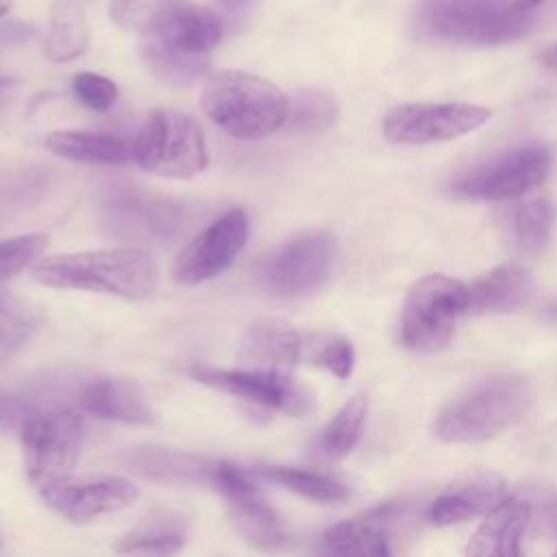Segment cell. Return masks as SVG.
<instances>
[{
  "label": "cell",
  "instance_id": "obj_1",
  "mask_svg": "<svg viewBox=\"0 0 557 557\" xmlns=\"http://www.w3.org/2000/svg\"><path fill=\"white\" fill-rule=\"evenodd\" d=\"M30 278L54 289L144 300L159 285V268L146 250L124 246L39 259L30 265Z\"/></svg>",
  "mask_w": 557,
  "mask_h": 557
},
{
  "label": "cell",
  "instance_id": "obj_2",
  "mask_svg": "<svg viewBox=\"0 0 557 557\" xmlns=\"http://www.w3.org/2000/svg\"><path fill=\"white\" fill-rule=\"evenodd\" d=\"M200 107L226 135L246 141L276 133L289 115V100L281 87L244 70L209 74L200 91Z\"/></svg>",
  "mask_w": 557,
  "mask_h": 557
},
{
  "label": "cell",
  "instance_id": "obj_3",
  "mask_svg": "<svg viewBox=\"0 0 557 557\" xmlns=\"http://www.w3.org/2000/svg\"><path fill=\"white\" fill-rule=\"evenodd\" d=\"M416 28L437 41L500 46L522 39L533 17L513 0H418Z\"/></svg>",
  "mask_w": 557,
  "mask_h": 557
},
{
  "label": "cell",
  "instance_id": "obj_4",
  "mask_svg": "<svg viewBox=\"0 0 557 557\" xmlns=\"http://www.w3.org/2000/svg\"><path fill=\"white\" fill-rule=\"evenodd\" d=\"M109 15L146 41L187 52L213 50L224 33L222 17L194 0H111Z\"/></svg>",
  "mask_w": 557,
  "mask_h": 557
},
{
  "label": "cell",
  "instance_id": "obj_5",
  "mask_svg": "<svg viewBox=\"0 0 557 557\" xmlns=\"http://www.w3.org/2000/svg\"><path fill=\"white\" fill-rule=\"evenodd\" d=\"M531 403V387L520 376H492L453 400L435 424L446 442H483L513 424Z\"/></svg>",
  "mask_w": 557,
  "mask_h": 557
},
{
  "label": "cell",
  "instance_id": "obj_6",
  "mask_svg": "<svg viewBox=\"0 0 557 557\" xmlns=\"http://www.w3.org/2000/svg\"><path fill=\"white\" fill-rule=\"evenodd\" d=\"M135 163L157 176L191 178L209 165L200 124L181 111L157 109L133 139Z\"/></svg>",
  "mask_w": 557,
  "mask_h": 557
},
{
  "label": "cell",
  "instance_id": "obj_7",
  "mask_svg": "<svg viewBox=\"0 0 557 557\" xmlns=\"http://www.w3.org/2000/svg\"><path fill=\"white\" fill-rule=\"evenodd\" d=\"M468 311V287L446 274L422 276L403 307V342L413 350H440Z\"/></svg>",
  "mask_w": 557,
  "mask_h": 557
},
{
  "label": "cell",
  "instance_id": "obj_8",
  "mask_svg": "<svg viewBox=\"0 0 557 557\" xmlns=\"http://www.w3.org/2000/svg\"><path fill=\"white\" fill-rule=\"evenodd\" d=\"M337 244L326 231H307L287 239L259 268L261 287L281 298L315 292L329 276Z\"/></svg>",
  "mask_w": 557,
  "mask_h": 557
},
{
  "label": "cell",
  "instance_id": "obj_9",
  "mask_svg": "<svg viewBox=\"0 0 557 557\" xmlns=\"http://www.w3.org/2000/svg\"><path fill=\"white\" fill-rule=\"evenodd\" d=\"M85 437L83 416L72 409L37 413L24 420L22 450L35 485L70 474L76 466Z\"/></svg>",
  "mask_w": 557,
  "mask_h": 557
},
{
  "label": "cell",
  "instance_id": "obj_10",
  "mask_svg": "<svg viewBox=\"0 0 557 557\" xmlns=\"http://www.w3.org/2000/svg\"><path fill=\"white\" fill-rule=\"evenodd\" d=\"M189 374L209 387L226 392L231 396L244 398L248 403L274 409L287 416H307L313 407V396L302 387L287 370L250 366V368H213L194 366Z\"/></svg>",
  "mask_w": 557,
  "mask_h": 557
},
{
  "label": "cell",
  "instance_id": "obj_11",
  "mask_svg": "<svg viewBox=\"0 0 557 557\" xmlns=\"http://www.w3.org/2000/svg\"><path fill=\"white\" fill-rule=\"evenodd\" d=\"M548 170L550 152L544 146H520L468 170L450 189L461 198L505 200L537 187Z\"/></svg>",
  "mask_w": 557,
  "mask_h": 557
},
{
  "label": "cell",
  "instance_id": "obj_12",
  "mask_svg": "<svg viewBox=\"0 0 557 557\" xmlns=\"http://www.w3.org/2000/svg\"><path fill=\"white\" fill-rule=\"evenodd\" d=\"M211 485L222 494L242 537L257 548H276L287 542V531L246 470L228 461H215Z\"/></svg>",
  "mask_w": 557,
  "mask_h": 557
},
{
  "label": "cell",
  "instance_id": "obj_13",
  "mask_svg": "<svg viewBox=\"0 0 557 557\" xmlns=\"http://www.w3.org/2000/svg\"><path fill=\"white\" fill-rule=\"evenodd\" d=\"M490 120V111L466 102H418L387 111L383 133L394 144H433L466 135Z\"/></svg>",
  "mask_w": 557,
  "mask_h": 557
},
{
  "label": "cell",
  "instance_id": "obj_14",
  "mask_svg": "<svg viewBox=\"0 0 557 557\" xmlns=\"http://www.w3.org/2000/svg\"><path fill=\"white\" fill-rule=\"evenodd\" d=\"M248 239V215L242 209H231L200 231L178 252L172 276L183 285H200L222 274Z\"/></svg>",
  "mask_w": 557,
  "mask_h": 557
},
{
  "label": "cell",
  "instance_id": "obj_15",
  "mask_svg": "<svg viewBox=\"0 0 557 557\" xmlns=\"http://www.w3.org/2000/svg\"><path fill=\"white\" fill-rule=\"evenodd\" d=\"M50 509L72 522H89L98 516L120 511L139 496L137 485L126 476L72 479L70 474L37 485Z\"/></svg>",
  "mask_w": 557,
  "mask_h": 557
},
{
  "label": "cell",
  "instance_id": "obj_16",
  "mask_svg": "<svg viewBox=\"0 0 557 557\" xmlns=\"http://www.w3.org/2000/svg\"><path fill=\"white\" fill-rule=\"evenodd\" d=\"M107 202V213L111 215V228L124 235H141L148 239H168L176 235L178 209L170 200L152 198L150 194H135V189H115Z\"/></svg>",
  "mask_w": 557,
  "mask_h": 557
},
{
  "label": "cell",
  "instance_id": "obj_17",
  "mask_svg": "<svg viewBox=\"0 0 557 557\" xmlns=\"http://www.w3.org/2000/svg\"><path fill=\"white\" fill-rule=\"evenodd\" d=\"M83 411L94 418L124 422V424H152V409L137 383L122 376H100L87 383L78 398Z\"/></svg>",
  "mask_w": 557,
  "mask_h": 557
},
{
  "label": "cell",
  "instance_id": "obj_18",
  "mask_svg": "<svg viewBox=\"0 0 557 557\" xmlns=\"http://www.w3.org/2000/svg\"><path fill=\"white\" fill-rule=\"evenodd\" d=\"M311 333H302L287 322L259 320L248 326L242 339V357L252 366L289 370L307 361Z\"/></svg>",
  "mask_w": 557,
  "mask_h": 557
},
{
  "label": "cell",
  "instance_id": "obj_19",
  "mask_svg": "<svg viewBox=\"0 0 557 557\" xmlns=\"http://www.w3.org/2000/svg\"><path fill=\"white\" fill-rule=\"evenodd\" d=\"M531 507L520 498H505L494 505L487 518L470 537L466 553L472 557H516L529 524Z\"/></svg>",
  "mask_w": 557,
  "mask_h": 557
},
{
  "label": "cell",
  "instance_id": "obj_20",
  "mask_svg": "<svg viewBox=\"0 0 557 557\" xmlns=\"http://www.w3.org/2000/svg\"><path fill=\"white\" fill-rule=\"evenodd\" d=\"M46 148L67 161L128 165L133 159V141L111 133L94 131H54L46 137Z\"/></svg>",
  "mask_w": 557,
  "mask_h": 557
},
{
  "label": "cell",
  "instance_id": "obj_21",
  "mask_svg": "<svg viewBox=\"0 0 557 557\" xmlns=\"http://www.w3.org/2000/svg\"><path fill=\"white\" fill-rule=\"evenodd\" d=\"M128 466L146 479L161 483H209L215 461L198 455L146 446L128 455Z\"/></svg>",
  "mask_w": 557,
  "mask_h": 557
},
{
  "label": "cell",
  "instance_id": "obj_22",
  "mask_svg": "<svg viewBox=\"0 0 557 557\" xmlns=\"http://www.w3.org/2000/svg\"><path fill=\"white\" fill-rule=\"evenodd\" d=\"M503 500V483L494 476H476L446 490L431 505L433 524H457L481 511L492 509Z\"/></svg>",
  "mask_w": 557,
  "mask_h": 557
},
{
  "label": "cell",
  "instance_id": "obj_23",
  "mask_svg": "<svg viewBox=\"0 0 557 557\" xmlns=\"http://www.w3.org/2000/svg\"><path fill=\"white\" fill-rule=\"evenodd\" d=\"M531 294V281L518 265H503L468 287V311L503 313L518 309Z\"/></svg>",
  "mask_w": 557,
  "mask_h": 557
},
{
  "label": "cell",
  "instance_id": "obj_24",
  "mask_svg": "<svg viewBox=\"0 0 557 557\" xmlns=\"http://www.w3.org/2000/svg\"><path fill=\"white\" fill-rule=\"evenodd\" d=\"M89 48V24L85 0H54L50 11V33L46 54L50 61L65 63L83 57Z\"/></svg>",
  "mask_w": 557,
  "mask_h": 557
},
{
  "label": "cell",
  "instance_id": "obj_25",
  "mask_svg": "<svg viewBox=\"0 0 557 557\" xmlns=\"http://www.w3.org/2000/svg\"><path fill=\"white\" fill-rule=\"evenodd\" d=\"M366 413H368L366 396L355 394L313 440L311 457L318 461H337L346 457L361 437Z\"/></svg>",
  "mask_w": 557,
  "mask_h": 557
},
{
  "label": "cell",
  "instance_id": "obj_26",
  "mask_svg": "<svg viewBox=\"0 0 557 557\" xmlns=\"http://www.w3.org/2000/svg\"><path fill=\"white\" fill-rule=\"evenodd\" d=\"M381 522V511H374L359 520L339 522L324 533L322 548L331 555L385 557L389 555V546Z\"/></svg>",
  "mask_w": 557,
  "mask_h": 557
},
{
  "label": "cell",
  "instance_id": "obj_27",
  "mask_svg": "<svg viewBox=\"0 0 557 557\" xmlns=\"http://www.w3.org/2000/svg\"><path fill=\"white\" fill-rule=\"evenodd\" d=\"M261 479L276 483L298 496H305L309 500L315 503H339L346 500L350 490L322 472H313V470H302V468H292V466H274V463H263L257 466L255 470Z\"/></svg>",
  "mask_w": 557,
  "mask_h": 557
},
{
  "label": "cell",
  "instance_id": "obj_28",
  "mask_svg": "<svg viewBox=\"0 0 557 557\" xmlns=\"http://www.w3.org/2000/svg\"><path fill=\"white\" fill-rule=\"evenodd\" d=\"M146 67L165 85L185 87L196 83L209 70L207 52H187L172 46L146 41L141 48Z\"/></svg>",
  "mask_w": 557,
  "mask_h": 557
},
{
  "label": "cell",
  "instance_id": "obj_29",
  "mask_svg": "<svg viewBox=\"0 0 557 557\" xmlns=\"http://www.w3.org/2000/svg\"><path fill=\"white\" fill-rule=\"evenodd\" d=\"M185 544V533L178 524V520L159 518V520H146L133 531H128L120 542L115 544V550L122 553H174Z\"/></svg>",
  "mask_w": 557,
  "mask_h": 557
},
{
  "label": "cell",
  "instance_id": "obj_30",
  "mask_svg": "<svg viewBox=\"0 0 557 557\" xmlns=\"http://www.w3.org/2000/svg\"><path fill=\"white\" fill-rule=\"evenodd\" d=\"M337 115L335 102L322 91H302L296 96L294 109L289 107L287 128L300 135H315L326 131Z\"/></svg>",
  "mask_w": 557,
  "mask_h": 557
},
{
  "label": "cell",
  "instance_id": "obj_31",
  "mask_svg": "<svg viewBox=\"0 0 557 557\" xmlns=\"http://www.w3.org/2000/svg\"><path fill=\"white\" fill-rule=\"evenodd\" d=\"M553 205L546 198H535L524 202L513 220L516 237L522 250L537 252L546 246L553 228Z\"/></svg>",
  "mask_w": 557,
  "mask_h": 557
},
{
  "label": "cell",
  "instance_id": "obj_32",
  "mask_svg": "<svg viewBox=\"0 0 557 557\" xmlns=\"http://www.w3.org/2000/svg\"><path fill=\"white\" fill-rule=\"evenodd\" d=\"M307 363H313L318 368L333 372L339 379H346L352 372L355 352H352L350 342H346L344 337L311 333Z\"/></svg>",
  "mask_w": 557,
  "mask_h": 557
},
{
  "label": "cell",
  "instance_id": "obj_33",
  "mask_svg": "<svg viewBox=\"0 0 557 557\" xmlns=\"http://www.w3.org/2000/svg\"><path fill=\"white\" fill-rule=\"evenodd\" d=\"M48 244V235L44 233H26L15 235L0 242V283L15 276L17 272L33 265Z\"/></svg>",
  "mask_w": 557,
  "mask_h": 557
},
{
  "label": "cell",
  "instance_id": "obj_34",
  "mask_svg": "<svg viewBox=\"0 0 557 557\" xmlns=\"http://www.w3.org/2000/svg\"><path fill=\"white\" fill-rule=\"evenodd\" d=\"M72 91L81 104L98 113L109 111L120 96L117 85L111 78L96 72H78L72 78Z\"/></svg>",
  "mask_w": 557,
  "mask_h": 557
},
{
  "label": "cell",
  "instance_id": "obj_35",
  "mask_svg": "<svg viewBox=\"0 0 557 557\" xmlns=\"http://www.w3.org/2000/svg\"><path fill=\"white\" fill-rule=\"evenodd\" d=\"M20 342H22V333L17 329H13L11 324L0 320V348H11Z\"/></svg>",
  "mask_w": 557,
  "mask_h": 557
},
{
  "label": "cell",
  "instance_id": "obj_36",
  "mask_svg": "<svg viewBox=\"0 0 557 557\" xmlns=\"http://www.w3.org/2000/svg\"><path fill=\"white\" fill-rule=\"evenodd\" d=\"M540 63H542L544 67H548L550 72L557 74V46L546 48V50L540 54Z\"/></svg>",
  "mask_w": 557,
  "mask_h": 557
},
{
  "label": "cell",
  "instance_id": "obj_37",
  "mask_svg": "<svg viewBox=\"0 0 557 557\" xmlns=\"http://www.w3.org/2000/svg\"><path fill=\"white\" fill-rule=\"evenodd\" d=\"M520 9H524V11H531V9H535L540 2H544V0H513Z\"/></svg>",
  "mask_w": 557,
  "mask_h": 557
},
{
  "label": "cell",
  "instance_id": "obj_38",
  "mask_svg": "<svg viewBox=\"0 0 557 557\" xmlns=\"http://www.w3.org/2000/svg\"><path fill=\"white\" fill-rule=\"evenodd\" d=\"M11 2H13V0H0V17H2L4 13H9V9H11Z\"/></svg>",
  "mask_w": 557,
  "mask_h": 557
},
{
  "label": "cell",
  "instance_id": "obj_39",
  "mask_svg": "<svg viewBox=\"0 0 557 557\" xmlns=\"http://www.w3.org/2000/svg\"><path fill=\"white\" fill-rule=\"evenodd\" d=\"M555 313H557V309H555Z\"/></svg>",
  "mask_w": 557,
  "mask_h": 557
}]
</instances>
